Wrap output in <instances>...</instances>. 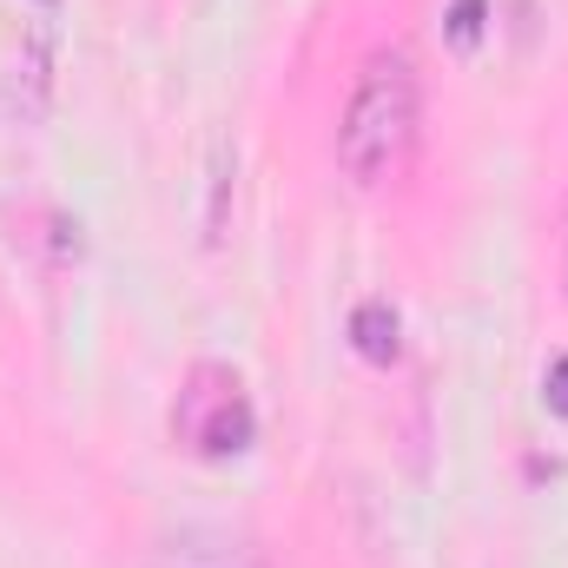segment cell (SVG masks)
Listing matches in <instances>:
<instances>
[{
	"label": "cell",
	"instance_id": "7a4b0ae2",
	"mask_svg": "<svg viewBox=\"0 0 568 568\" xmlns=\"http://www.w3.org/2000/svg\"><path fill=\"white\" fill-rule=\"evenodd\" d=\"M172 436L185 443V449H199V456H239V449H252V436H258V417H252V397H245V384L225 371V364H199L192 377H185V390H179V404H172Z\"/></svg>",
	"mask_w": 568,
	"mask_h": 568
},
{
	"label": "cell",
	"instance_id": "3957f363",
	"mask_svg": "<svg viewBox=\"0 0 568 568\" xmlns=\"http://www.w3.org/2000/svg\"><path fill=\"white\" fill-rule=\"evenodd\" d=\"M159 568H265L258 549L232 529H179L165 549H159Z\"/></svg>",
	"mask_w": 568,
	"mask_h": 568
},
{
	"label": "cell",
	"instance_id": "5b68a950",
	"mask_svg": "<svg viewBox=\"0 0 568 568\" xmlns=\"http://www.w3.org/2000/svg\"><path fill=\"white\" fill-rule=\"evenodd\" d=\"M232 145L219 140V152H212V239H225V199H232Z\"/></svg>",
	"mask_w": 568,
	"mask_h": 568
},
{
	"label": "cell",
	"instance_id": "ba28073f",
	"mask_svg": "<svg viewBox=\"0 0 568 568\" xmlns=\"http://www.w3.org/2000/svg\"><path fill=\"white\" fill-rule=\"evenodd\" d=\"M562 297H568V199H562Z\"/></svg>",
	"mask_w": 568,
	"mask_h": 568
},
{
	"label": "cell",
	"instance_id": "6da1fadb",
	"mask_svg": "<svg viewBox=\"0 0 568 568\" xmlns=\"http://www.w3.org/2000/svg\"><path fill=\"white\" fill-rule=\"evenodd\" d=\"M424 126V80L410 67V53H377L351 100H344V120H337V165L357 179V185H377L390 179Z\"/></svg>",
	"mask_w": 568,
	"mask_h": 568
},
{
	"label": "cell",
	"instance_id": "8992f818",
	"mask_svg": "<svg viewBox=\"0 0 568 568\" xmlns=\"http://www.w3.org/2000/svg\"><path fill=\"white\" fill-rule=\"evenodd\" d=\"M542 397H549V410H556V417H568V357H556V364H549Z\"/></svg>",
	"mask_w": 568,
	"mask_h": 568
},
{
	"label": "cell",
	"instance_id": "52a82bcc",
	"mask_svg": "<svg viewBox=\"0 0 568 568\" xmlns=\"http://www.w3.org/2000/svg\"><path fill=\"white\" fill-rule=\"evenodd\" d=\"M476 27H483V0H456V20H449L456 47H469V40H476Z\"/></svg>",
	"mask_w": 568,
	"mask_h": 568
},
{
	"label": "cell",
	"instance_id": "277c9868",
	"mask_svg": "<svg viewBox=\"0 0 568 568\" xmlns=\"http://www.w3.org/2000/svg\"><path fill=\"white\" fill-rule=\"evenodd\" d=\"M351 351H357L364 364H397V357H404V324H397V311H390L384 297H364V304L351 311Z\"/></svg>",
	"mask_w": 568,
	"mask_h": 568
}]
</instances>
